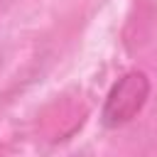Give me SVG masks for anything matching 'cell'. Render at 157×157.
<instances>
[{"mask_svg":"<svg viewBox=\"0 0 157 157\" xmlns=\"http://www.w3.org/2000/svg\"><path fill=\"white\" fill-rule=\"evenodd\" d=\"M147 96H150V78L145 76V71H128L113 83V88L105 96V103L101 110L103 125L120 128L130 123L147 103Z\"/></svg>","mask_w":157,"mask_h":157,"instance_id":"obj_1","label":"cell"}]
</instances>
